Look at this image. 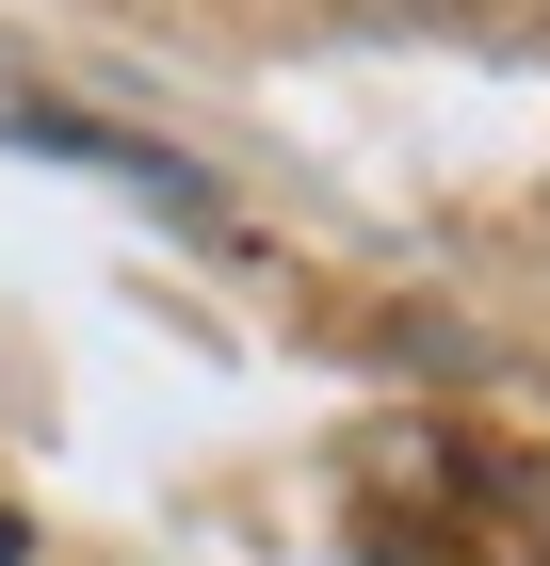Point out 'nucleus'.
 Instances as JSON below:
<instances>
[{"instance_id":"f257e3e1","label":"nucleus","mask_w":550,"mask_h":566,"mask_svg":"<svg viewBox=\"0 0 550 566\" xmlns=\"http://www.w3.org/2000/svg\"><path fill=\"white\" fill-rule=\"evenodd\" d=\"M356 566H550V453L388 421L356 453Z\"/></svg>"},{"instance_id":"f03ea898","label":"nucleus","mask_w":550,"mask_h":566,"mask_svg":"<svg viewBox=\"0 0 550 566\" xmlns=\"http://www.w3.org/2000/svg\"><path fill=\"white\" fill-rule=\"evenodd\" d=\"M0 566H33V518H17V502H0Z\"/></svg>"}]
</instances>
